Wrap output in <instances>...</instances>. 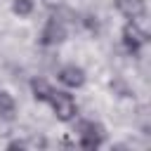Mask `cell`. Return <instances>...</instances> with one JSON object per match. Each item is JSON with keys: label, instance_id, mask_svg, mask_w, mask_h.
Segmentation results:
<instances>
[{"label": "cell", "instance_id": "cell-5", "mask_svg": "<svg viewBox=\"0 0 151 151\" xmlns=\"http://www.w3.org/2000/svg\"><path fill=\"white\" fill-rule=\"evenodd\" d=\"M59 80L64 85H68V87H80L85 83V71L80 66H76V64H68V66H64L59 71Z\"/></svg>", "mask_w": 151, "mask_h": 151}, {"label": "cell", "instance_id": "cell-6", "mask_svg": "<svg viewBox=\"0 0 151 151\" xmlns=\"http://www.w3.org/2000/svg\"><path fill=\"white\" fill-rule=\"evenodd\" d=\"M64 35H66V31H64L61 21H59V19H50V21H47V26H45V31H42V42H45V45L61 42V40H64Z\"/></svg>", "mask_w": 151, "mask_h": 151}, {"label": "cell", "instance_id": "cell-7", "mask_svg": "<svg viewBox=\"0 0 151 151\" xmlns=\"http://www.w3.org/2000/svg\"><path fill=\"white\" fill-rule=\"evenodd\" d=\"M0 113L5 118H12V113H14V99L7 92H0Z\"/></svg>", "mask_w": 151, "mask_h": 151}, {"label": "cell", "instance_id": "cell-8", "mask_svg": "<svg viewBox=\"0 0 151 151\" xmlns=\"http://www.w3.org/2000/svg\"><path fill=\"white\" fill-rule=\"evenodd\" d=\"M12 9H14L17 14L26 17V14H31V9H33V0H14Z\"/></svg>", "mask_w": 151, "mask_h": 151}, {"label": "cell", "instance_id": "cell-2", "mask_svg": "<svg viewBox=\"0 0 151 151\" xmlns=\"http://www.w3.org/2000/svg\"><path fill=\"white\" fill-rule=\"evenodd\" d=\"M104 137H106V132H104V127L99 123H94V120H80L78 123V139H80L83 149H97V146H101Z\"/></svg>", "mask_w": 151, "mask_h": 151}, {"label": "cell", "instance_id": "cell-1", "mask_svg": "<svg viewBox=\"0 0 151 151\" xmlns=\"http://www.w3.org/2000/svg\"><path fill=\"white\" fill-rule=\"evenodd\" d=\"M31 90H33V97H35L38 101H45V104L54 111V116H57L59 120H73V118H76L78 104H76V99H73L68 92H61V90H57V87H52L50 83L38 80V78L31 83Z\"/></svg>", "mask_w": 151, "mask_h": 151}, {"label": "cell", "instance_id": "cell-4", "mask_svg": "<svg viewBox=\"0 0 151 151\" xmlns=\"http://www.w3.org/2000/svg\"><path fill=\"white\" fill-rule=\"evenodd\" d=\"M116 7L120 14H125L130 21L146 14V0H116Z\"/></svg>", "mask_w": 151, "mask_h": 151}, {"label": "cell", "instance_id": "cell-3", "mask_svg": "<svg viewBox=\"0 0 151 151\" xmlns=\"http://www.w3.org/2000/svg\"><path fill=\"white\" fill-rule=\"evenodd\" d=\"M146 42V33L134 24V21H130L125 28H123V45L130 50V52H139V47Z\"/></svg>", "mask_w": 151, "mask_h": 151}]
</instances>
